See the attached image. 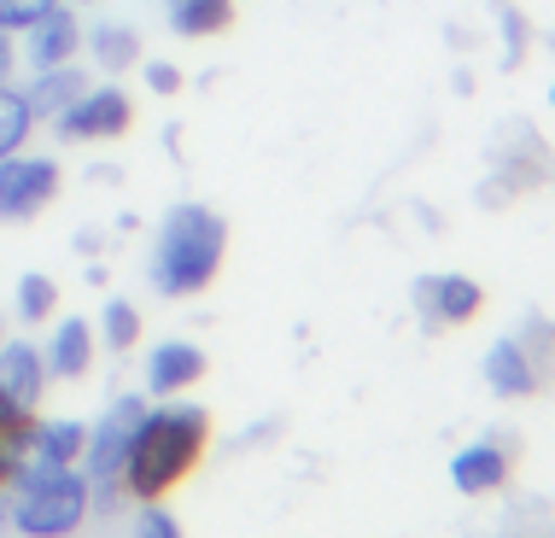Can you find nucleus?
Listing matches in <instances>:
<instances>
[{
    "mask_svg": "<svg viewBox=\"0 0 555 538\" xmlns=\"http://www.w3.org/2000/svg\"><path fill=\"white\" fill-rule=\"evenodd\" d=\"M498 24H503V65L515 71L520 59H527V41H532V29H527V18H520L515 7H498Z\"/></svg>",
    "mask_w": 555,
    "mask_h": 538,
    "instance_id": "obj_22",
    "label": "nucleus"
},
{
    "mask_svg": "<svg viewBox=\"0 0 555 538\" xmlns=\"http://www.w3.org/2000/svg\"><path fill=\"white\" fill-rule=\"evenodd\" d=\"M59 0H0V29H7V36H24L29 24L41 18V12H53Z\"/></svg>",
    "mask_w": 555,
    "mask_h": 538,
    "instance_id": "obj_23",
    "label": "nucleus"
},
{
    "mask_svg": "<svg viewBox=\"0 0 555 538\" xmlns=\"http://www.w3.org/2000/svg\"><path fill=\"white\" fill-rule=\"evenodd\" d=\"M141 415H146V398H117L106 415H100L94 427H88V445H82V481H88V503H117V491H124V457H129V439H134V427H141Z\"/></svg>",
    "mask_w": 555,
    "mask_h": 538,
    "instance_id": "obj_4",
    "label": "nucleus"
},
{
    "mask_svg": "<svg viewBox=\"0 0 555 538\" xmlns=\"http://www.w3.org/2000/svg\"><path fill=\"white\" fill-rule=\"evenodd\" d=\"M550 106H555V82H550Z\"/></svg>",
    "mask_w": 555,
    "mask_h": 538,
    "instance_id": "obj_27",
    "label": "nucleus"
},
{
    "mask_svg": "<svg viewBox=\"0 0 555 538\" xmlns=\"http://www.w3.org/2000/svg\"><path fill=\"white\" fill-rule=\"evenodd\" d=\"M222 258H229V222L199 200L170 205L158 222V246H153V293L158 298L205 293L217 281Z\"/></svg>",
    "mask_w": 555,
    "mask_h": 538,
    "instance_id": "obj_2",
    "label": "nucleus"
},
{
    "mask_svg": "<svg viewBox=\"0 0 555 538\" xmlns=\"http://www.w3.org/2000/svg\"><path fill=\"white\" fill-rule=\"evenodd\" d=\"M486 310V287L474 276H422L415 281V317H422L427 334H444V328H462Z\"/></svg>",
    "mask_w": 555,
    "mask_h": 538,
    "instance_id": "obj_8",
    "label": "nucleus"
},
{
    "mask_svg": "<svg viewBox=\"0 0 555 538\" xmlns=\"http://www.w3.org/2000/svg\"><path fill=\"white\" fill-rule=\"evenodd\" d=\"M29 129H36V112H29V100H24V88H12V82H0V158H12V153H24V141H29Z\"/></svg>",
    "mask_w": 555,
    "mask_h": 538,
    "instance_id": "obj_19",
    "label": "nucleus"
},
{
    "mask_svg": "<svg viewBox=\"0 0 555 538\" xmlns=\"http://www.w3.org/2000/svg\"><path fill=\"white\" fill-rule=\"evenodd\" d=\"M12 527L24 538H65L88 521V481L77 469H48V462L24 457L12 469Z\"/></svg>",
    "mask_w": 555,
    "mask_h": 538,
    "instance_id": "obj_3",
    "label": "nucleus"
},
{
    "mask_svg": "<svg viewBox=\"0 0 555 538\" xmlns=\"http://www.w3.org/2000/svg\"><path fill=\"white\" fill-rule=\"evenodd\" d=\"M29 427H36V410H18V404L0 393V491H7L12 469L29 457Z\"/></svg>",
    "mask_w": 555,
    "mask_h": 538,
    "instance_id": "obj_18",
    "label": "nucleus"
},
{
    "mask_svg": "<svg viewBox=\"0 0 555 538\" xmlns=\"http://www.w3.org/2000/svg\"><path fill=\"white\" fill-rule=\"evenodd\" d=\"M41 363H48V375H59V381L88 375V363H94V328H88L82 317H65V322L53 328V340H48V351H41Z\"/></svg>",
    "mask_w": 555,
    "mask_h": 538,
    "instance_id": "obj_13",
    "label": "nucleus"
},
{
    "mask_svg": "<svg viewBox=\"0 0 555 538\" xmlns=\"http://www.w3.org/2000/svg\"><path fill=\"white\" fill-rule=\"evenodd\" d=\"M48 363L29 340H0V393H7L18 410H36L41 393H48Z\"/></svg>",
    "mask_w": 555,
    "mask_h": 538,
    "instance_id": "obj_11",
    "label": "nucleus"
},
{
    "mask_svg": "<svg viewBox=\"0 0 555 538\" xmlns=\"http://www.w3.org/2000/svg\"><path fill=\"white\" fill-rule=\"evenodd\" d=\"M515 457H520L515 433H479L474 445H462V451L450 457V486H456L462 498H491V491L508 486Z\"/></svg>",
    "mask_w": 555,
    "mask_h": 538,
    "instance_id": "obj_7",
    "label": "nucleus"
},
{
    "mask_svg": "<svg viewBox=\"0 0 555 538\" xmlns=\"http://www.w3.org/2000/svg\"><path fill=\"white\" fill-rule=\"evenodd\" d=\"M134 538H182L176 515L164 503H141V521H134Z\"/></svg>",
    "mask_w": 555,
    "mask_h": 538,
    "instance_id": "obj_24",
    "label": "nucleus"
},
{
    "mask_svg": "<svg viewBox=\"0 0 555 538\" xmlns=\"http://www.w3.org/2000/svg\"><path fill=\"white\" fill-rule=\"evenodd\" d=\"M205 445H211V410L205 404H158V410L146 404L117 481L134 503H158L164 491H176L199 469Z\"/></svg>",
    "mask_w": 555,
    "mask_h": 538,
    "instance_id": "obj_1",
    "label": "nucleus"
},
{
    "mask_svg": "<svg viewBox=\"0 0 555 538\" xmlns=\"http://www.w3.org/2000/svg\"><path fill=\"white\" fill-rule=\"evenodd\" d=\"M12 65H18V48H12V36H7V29H0V82L12 77Z\"/></svg>",
    "mask_w": 555,
    "mask_h": 538,
    "instance_id": "obj_26",
    "label": "nucleus"
},
{
    "mask_svg": "<svg viewBox=\"0 0 555 538\" xmlns=\"http://www.w3.org/2000/svg\"><path fill=\"white\" fill-rule=\"evenodd\" d=\"M199 375H205V351L193 340H164V346L146 351V393H158V398L188 393Z\"/></svg>",
    "mask_w": 555,
    "mask_h": 538,
    "instance_id": "obj_12",
    "label": "nucleus"
},
{
    "mask_svg": "<svg viewBox=\"0 0 555 538\" xmlns=\"http://www.w3.org/2000/svg\"><path fill=\"white\" fill-rule=\"evenodd\" d=\"M141 77L153 94H182V71H176L170 59H141Z\"/></svg>",
    "mask_w": 555,
    "mask_h": 538,
    "instance_id": "obj_25",
    "label": "nucleus"
},
{
    "mask_svg": "<svg viewBox=\"0 0 555 538\" xmlns=\"http://www.w3.org/2000/svg\"><path fill=\"white\" fill-rule=\"evenodd\" d=\"M486 386H491L498 398H508V404H520V398L544 393V375H538L532 351L520 346V334L491 340V351H486Z\"/></svg>",
    "mask_w": 555,
    "mask_h": 538,
    "instance_id": "obj_10",
    "label": "nucleus"
},
{
    "mask_svg": "<svg viewBox=\"0 0 555 538\" xmlns=\"http://www.w3.org/2000/svg\"><path fill=\"white\" fill-rule=\"evenodd\" d=\"M88 88V71L77 65V59H70V65H53V71H36V77H29V88H24V100H29V112H36V124L41 117H53L70 106V100H77Z\"/></svg>",
    "mask_w": 555,
    "mask_h": 538,
    "instance_id": "obj_14",
    "label": "nucleus"
},
{
    "mask_svg": "<svg viewBox=\"0 0 555 538\" xmlns=\"http://www.w3.org/2000/svg\"><path fill=\"white\" fill-rule=\"evenodd\" d=\"M164 24H170L182 41L222 36V29L234 24V0H164Z\"/></svg>",
    "mask_w": 555,
    "mask_h": 538,
    "instance_id": "obj_16",
    "label": "nucleus"
},
{
    "mask_svg": "<svg viewBox=\"0 0 555 538\" xmlns=\"http://www.w3.org/2000/svg\"><path fill=\"white\" fill-rule=\"evenodd\" d=\"M82 48V18L59 0L53 12H41L36 24L24 29V59H29V71H53V65H70Z\"/></svg>",
    "mask_w": 555,
    "mask_h": 538,
    "instance_id": "obj_9",
    "label": "nucleus"
},
{
    "mask_svg": "<svg viewBox=\"0 0 555 538\" xmlns=\"http://www.w3.org/2000/svg\"><path fill=\"white\" fill-rule=\"evenodd\" d=\"M82 48L94 53V65H100V71H112V77H124V71L141 65V36H134L129 24H112V18L88 29Z\"/></svg>",
    "mask_w": 555,
    "mask_h": 538,
    "instance_id": "obj_17",
    "label": "nucleus"
},
{
    "mask_svg": "<svg viewBox=\"0 0 555 538\" xmlns=\"http://www.w3.org/2000/svg\"><path fill=\"white\" fill-rule=\"evenodd\" d=\"M59 200V158L12 153L0 158V222H29Z\"/></svg>",
    "mask_w": 555,
    "mask_h": 538,
    "instance_id": "obj_6",
    "label": "nucleus"
},
{
    "mask_svg": "<svg viewBox=\"0 0 555 538\" xmlns=\"http://www.w3.org/2000/svg\"><path fill=\"white\" fill-rule=\"evenodd\" d=\"M59 310V281L41 276V269H29V276L18 281V317L24 322H48Z\"/></svg>",
    "mask_w": 555,
    "mask_h": 538,
    "instance_id": "obj_20",
    "label": "nucleus"
},
{
    "mask_svg": "<svg viewBox=\"0 0 555 538\" xmlns=\"http://www.w3.org/2000/svg\"><path fill=\"white\" fill-rule=\"evenodd\" d=\"M82 445H88V427L70 422V415H53V422L36 415V427H29V457L48 462V469H77Z\"/></svg>",
    "mask_w": 555,
    "mask_h": 538,
    "instance_id": "obj_15",
    "label": "nucleus"
},
{
    "mask_svg": "<svg viewBox=\"0 0 555 538\" xmlns=\"http://www.w3.org/2000/svg\"><path fill=\"white\" fill-rule=\"evenodd\" d=\"M100 340H106L112 351H129L134 340H141V310H134L129 298H112L106 317H100Z\"/></svg>",
    "mask_w": 555,
    "mask_h": 538,
    "instance_id": "obj_21",
    "label": "nucleus"
},
{
    "mask_svg": "<svg viewBox=\"0 0 555 538\" xmlns=\"http://www.w3.org/2000/svg\"><path fill=\"white\" fill-rule=\"evenodd\" d=\"M129 124H134V100L117 82H100V88L88 82L82 94L53 117L59 141H117V134H129Z\"/></svg>",
    "mask_w": 555,
    "mask_h": 538,
    "instance_id": "obj_5",
    "label": "nucleus"
}]
</instances>
